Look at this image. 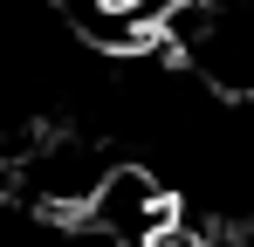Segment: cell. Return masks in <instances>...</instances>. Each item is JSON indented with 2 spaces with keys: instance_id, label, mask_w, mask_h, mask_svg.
Segmentation results:
<instances>
[{
  "instance_id": "cell-1",
  "label": "cell",
  "mask_w": 254,
  "mask_h": 247,
  "mask_svg": "<svg viewBox=\"0 0 254 247\" xmlns=\"http://www.w3.org/2000/svg\"><path fill=\"white\" fill-rule=\"evenodd\" d=\"M83 220L96 234H110L117 247H158L172 234V220H179V206H172L165 179L151 165H110L96 179V192H89Z\"/></svg>"
}]
</instances>
